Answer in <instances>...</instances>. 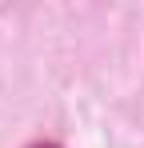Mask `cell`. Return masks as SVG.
Listing matches in <instances>:
<instances>
[{"label": "cell", "mask_w": 144, "mask_h": 148, "mask_svg": "<svg viewBox=\"0 0 144 148\" xmlns=\"http://www.w3.org/2000/svg\"><path fill=\"white\" fill-rule=\"evenodd\" d=\"M36 148H56V144H36Z\"/></svg>", "instance_id": "1"}]
</instances>
